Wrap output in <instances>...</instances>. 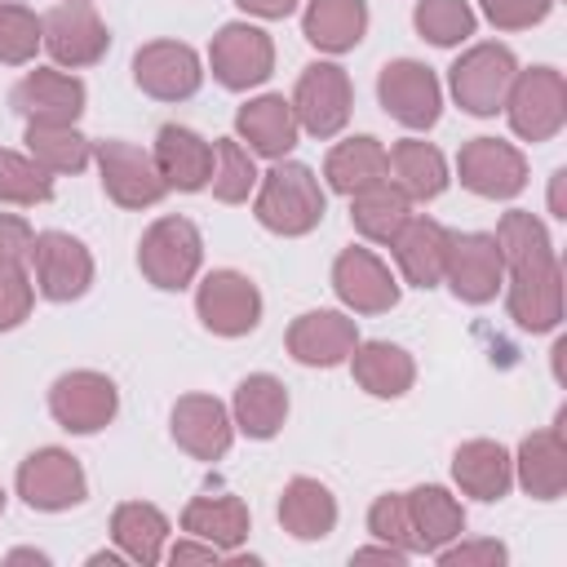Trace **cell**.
Segmentation results:
<instances>
[{
	"mask_svg": "<svg viewBox=\"0 0 567 567\" xmlns=\"http://www.w3.org/2000/svg\"><path fill=\"white\" fill-rule=\"evenodd\" d=\"M505 120L523 142H549L567 124V80L554 66L518 71L505 93Z\"/></svg>",
	"mask_w": 567,
	"mask_h": 567,
	"instance_id": "cell-4",
	"label": "cell"
},
{
	"mask_svg": "<svg viewBox=\"0 0 567 567\" xmlns=\"http://www.w3.org/2000/svg\"><path fill=\"white\" fill-rule=\"evenodd\" d=\"M563 182H567V168H558V173L549 177V213H554V217H567V204H563Z\"/></svg>",
	"mask_w": 567,
	"mask_h": 567,
	"instance_id": "cell-51",
	"label": "cell"
},
{
	"mask_svg": "<svg viewBox=\"0 0 567 567\" xmlns=\"http://www.w3.org/2000/svg\"><path fill=\"white\" fill-rule=\"evenodd\" d=\"M40 40L58 66H93L111 49V31L89 0H62L40 18Z\"/></svg>",
	"mask_w": 567,
	"mask_h": 567,
	"instance_id": "cell-8",
	"label": "cell"
},
{
	"mask_svg": "<svg viewBox=\"0 0 567 567\" xmlns=\"http://www.w3.org/2000/svg\"><path fill=\"white\" fill-rule=\"evenodd\" d=\"M35 230L18 213H0V275H31Z\"/></svg>",
	"mask_w": 567,
	"mask_h": 567,
	"instance_id": "cell-44",
	"label": "cell"
},
{
	"mask_svg": "<svg viewBox=\"0 0 567 567\" xmlns=\"http://www.w3.org/2000/svg\"><path fill=\"white\" fill-rule=\"evenodd\" d=\"M456 177L478 199H514L527 186V155L501 137H470L456 155Z\"/></svg>",
	"mask_w": 567,
	"mask_h": 567,
	"instance_id": "cell-17",
	"label": "cell"
},
{
	"mask_svg": "<svg viewBox=\"0 0 567 567\" xmlns=\"http://www.w3.org/2000/svg\"><path fill=\"white\" fill-rule=\"evenodd\" d=\"M168 430H173V443L195 456V461H221L235 443V421H230V408L213 394H182L168 412Z\"/></svg>",
	"mask_w": 567,
	"mask_h": 567,
	"instance_id": "cell-20",
	"label": "cell"
},
{
	"mask_svg": "<svg viewBox=\"0 0 567 567\" xmlns=\"http://www.w3.org/2000/svg\"><path fill=\"white\" fill-rule=\"evenodd\" d=\"M292 115L301 124V133L310 137H337L346 124H350V106H354V89H350V75L346 66L337 62H310L301 75H297V89H292Z\"/></svg>",
	"mask_w": 567,
	"mask_h": 567,
	"instance_id": "cell-5",
	"label": "cell"
},
{
	"mask_svg": "<svg viewBox=\"0 0 567 567\" xmlns=\"http://www.w3.org/2000/svg\"><path fill=\"white\" fill-rule=\"evenodd\" d=\"M230 421L248 439H275L284 430V421H288V385L279 377H270V372H248L235 385Z\"/></svg>",
	"mask_w": 567,
	"mask_h": 567,
	"instance_id": "cell-27",
	"label": "cell"
},
{
	"mask_svg": "<svg viewBox=\"0 0 567 567\" xmlns=\"http://www.w3.org/2000/svg\"><path fill=\"white\" fill-rule=\"evenodd\" d=\"M350 372H354L359 390H368L372 399H403L416 381L412 354L394 341H359L350 350Z\"/></svg>",
	"mask_w": 567,
	"mask_h": 567,
	"instance_id": "cell-30",
	"label": "cell"
},
{
	"mask_svg": "<svg viewBox=\"0 0 567 567\" xmlns=\"http://www.w3.org/2000/svg\"><path fill=\"white\" fill-rule=\"evenodd\" d=\"M368 532L377 540H385V545H399L403 554H416V545H412V518H408V496L403 492H385V496L372 501Z\"/></svg>",
	"mask_w": 567,
	"mask_h": 567,
	"instance_id": "cell-43",
	"label": "cell"
},
{
	"mask_svg": "<svg viewBox=\"0 0 567 567\" xmlns=\"http://www.w3.org/2000/svg\"><path fill=\"white\" fill-rule=\"evenodd\" d=\"M22 142H27V155L53 177L84 173L93 164V142L75 124H27Z\"/></svg>",
	"mask_w": 567,
	"mask_h": 567,
	"instance_id": "cell-36",
	"label": "cell"
},
{
	"mask_svg": "<svg viewBox=\"0 0 567 567\" xmlns=\"http://www.w3.org/2000/svg\"><path fill=\"white\" fill-rule=\"evenodd\" d=\"M478 9L496 31H527L549 18L554 0H478Z\"/></svg>",
	"mask_w": 567,
	"mask_h": 567,
	"instance_id": "cell-45",
	"label": "cell"
},
{
	"mask_svg": "<svg viewBox=\"0 0 567 567\" xmlns=\"http://www.w3.org/2000/svg\"><path fill=\"white\" fill-rule=\"evenodd\" d=\"M452 478L474 501H501L514 487V456L496 439H465L452 452Z\"/></svg>",
	"mask_w": 567,
	"mask_h": 567,
	"instance_id": "cell-26",
	"label": "cell"
},
{
	"mask_svg": "<svg viewBox=\"0 0 567 567\" xmlns=\"http://www.w3.org/2000/svg\"><path fill=\"white\" fill-rule=\"evenodd\" d=\"M496 248L505 257V270H518V266H532V261H545V257H558L554 252V239L545 230V221L527 208H509L501 221H496Z\"/></svg>",
	"mask_w": 567,
	"mask_h": 567,
	"instance_id": "cell-38",
	"label": "cell"
},
{
	"mask_svg": "<svg viewBox=\"0 0 567 567\" xmlns=\"http://www.w3.org/2000/svg\"><path fill=\"white\" fill-rule=\"evenodd\" d=\"M9 563H49V554H40V549H9Z\"/></svg>",
	"mask_w": 567,
	"mask_h": 567,
	"instance_id": "cell-52",
	"label": "cell"
},
{
	"mask_svg": "<svg viewBox=\"0 0 567 567\" xmlns=\"http://www.w3.org/2000/svg\"><path fill=\"white\" fill-rule=\"evenodd\" d=\"M252 195H257L252 199L257 221L270 235H284V239L310 235L323 221V213H328V195H323L315 168H306L297 159H275V168L257 177Z\"/></svg>",
	"mask_w": 567,
	"mask_h": 567,
	"instance_id": "cell-1",
	"label": "cell"
},
{
	"mask_svg": "<svg viewBox=\"0 0 567 567\" xmlns=\"http://www.w3.org/2000/svg\"><path fill=\"white\" fill-rule=\"evenodd\" d=\"M4 505H9V496H4V487H0V514H4Z\"/></svg>",
	"mask_w": 567,
	"mask_h": 567,
	"instance_id": "cell-54",
	"label": "cell"
},
{
	"mask_svg": "<svg viewBox=\"0 0 567 567\" xmlns=\"http://www.w3.org/2000/svg\"><path fill=\"white\" fill-rule=\"evenodd\" d=\"M31 284L44 301H80L93 284V252L66 230H40L31 248Z\"/></svg>",
	"mask_w": 567,
	"mask_h": 567,
	"instance_id": "cell-12",
	"label": "cell"
},
{
	"mask_svg": "<svg viewBox=\"0 0 567 567\" xmlns=\"http://www.w3.org/2000/svg\"><path fill=\"white\" fill-rule=\"evenodd\" d=\"M18 496L40 509V514H62V509H75L84 496H89V478H84V465L66 452V447H35L18 474Z\"/></svg>",
	"mask_w": 567,
	"mask_h": 567,
	"instance_id": "cell-9",
	"label": "cell"
},
{
	"mask_svg": "<svg viewBox=\"0 0 567 567\" xmlns=\"http://www.w3.org/2000/svg\"><path fill=\"white\" fill-rule=\"evenodd\" d=\"M115 412H120V390L106 372L75 368L49 385V416L66 434H97L115 421Z\"/></svg>",
	"mask_w": 567,
	"mask_h": 567,
	"instance_id": "cell-7",
	"label": "cell"
},
{
	"mask_svg": "<svg viewBox=\"0 0 567 567\" xmlns=\"http://www.w3.org/2000/svg\"><path fill=\"white\" fill-rule=\"evenodd\" d=\"M447 244H452V230L434 217H408L403 230L390 239V252H394V266L403 275V284L412 288H439L443 284V266H447Z\"/></svg>",
	"mask_w": 567,
	"mask_h": 567,
	"instance_id": "cell-23",
	"label": "cell"
},
{
	"mask_svg": "<svg viewBox=\"0 0 567 567\" xmlns=\"http://www.w3.org/2000/svg\"><path fill=\"white\" fill-rule=\"evenodd\" d=\"M93 164L102 173V190L111 204L120 208H155L168 186L151 159V151L124 142V137H106V142H93Z\"/></svg>",
	"mask_w": 567,
	"mask_h": 567,
	"instance_id": "cell-6",
	"label": "cell"
},
{
	"mask_svg": "<svg viewBox=\"0 0 567 567\" xmlns=\"http://www.w3.org/2000/svg\"><path fill=\"white\" fill-rule=\"evenodd\" d=\"M89 563H93V567H102V563L115 567V563H124V554H120V545H115V549H97V554H89Z\"/></svg>",
	"mask_w": 567,
	"mask_h": 567,
	"instance_id": "cell-53",
	"label": "cell"
},
{
	"mask_svg": "<svg viewBox=\"0 0 567 567\" xmlns=\"http://www.w3.org/2000/svg\"><path fill=\"white\" fill-rule=\"evenodd\" d=\"M204 266V235L190 217H159L137 239V270L159 292H182Z\"/></svg>",
	"mask_w": 567,
	"mask_h": 567,
	"instance_id": "cell-2",
	"label": "cell"
},
{
	"mask_svg": "<svg viewBox=\"0 0 567 567\" xmlns=\"http://www.w3.org/2000/svg\"><path fill=\"white\" fill-rule=\"evenodd\" d=\"M133 84L155 102H186L204 84V62L182 40H151L133 53Z\"/></svg>",
	"mask_w": 567,
	"mask_h": 567,
	"instance_id": "cell-16",
	"label": "cell"
},
{
	"mask_svg": "<svg viewBox=\"0 0 567 567\" xmlns=\"http://www.w3.org/2000/svg\"><path fill=\"white\" fill-rule=\"evenodd\" d=\"M505 310L523 332H554L563 319V261L545 257L505 270Z\"/></svg>",
	"mask_w": 567,
	"mask_h": 567,
	"instance_id": "cell-15",
	"label": "cell"
},
{
	"mask_svg": "<svg viewBox=\"0 0 567 567\" xmlns=\"http://www.w3.org/2000/svg\"><path fill=\"white\" fill-rule=\"evenodd\" d=\"M53 199V173H44L31 155L4 151L0 146V204H18V208H35Z\"/></svg>",
	"mask_w": 567,
	"mask_h": 567,
	"instance_id": "cell-41",
	"label": "cell"
},
{
	"mask_svg": "<svg viewBox=\"0 0 567 567\" xmlns=\"http://www.w3.org/2000/svg\"><path fill=\"white\" fill-rule=\"evenodd\" d=\"M151 159H155L164 186H168V190H182V195L204 190L208 177H213V142L199 137V133L186 128V124H164V128L155 133Z\"/></svg>",
	"mask_w": 567,
	"mask_h": 567,
	"instance_id": "cell-22",
	"label": "cell"
},
{
	"mask_svg": "<svg viewBox=\"0 0 567 567\" xmlns=\"http://www.w3.org/2000/svg\"><path fill=\"white\" fill-rule=\"evenodd\" d=\"M257 164H252V151L239 142V137H217L213 142V195L221 204H244L252 190H257Z\"/></svg>",
	"mask_w": 567,
	"mask_h": 567,
	"instance_id": "cell-39",
	"label": "cell"
},
{
	"mask_svg": "<svg viewBox=\"0 0 567 567\" xmlns=\"http://www.w3.org/2000/svg\"><path fill=\"white\" fill-rule=\"evenodd\" d=\"M195 315L213 337H248L261 323V292L244 270H208L195 288Z\"/></svg>",
	"mask_w": 567,
	"mask_h": 567,
	"instance_id": "cell-13",
	"label": "cell"
},
{
	"mask_svg": "<svg viewBox=\"0 0 567 567\" xmlns=\"http://www.w3.org/2000/svg\"><path fill=\"white\" fill-rule=\"evenodd\" d=\"M390 177V159H385V146L372 137V133H359V137H346V142H337L332 151H328V159H323V182H328V190H337V195H354V190H368V186H377V182H385Z\"/></svg>",
	"mask_w": 567,
	"mask_h": 567,
	"instance_id": "cell-32",
	"label": "cell"
},
{
	"mask_svg": "<svg viewBox=\"0 0 567 567\" xmlns=\"http://www.w3.org/2000/svg\"><path fill=\"white\" fill-rule=\"evenodd\" d=\"M244 13H252V18H266V22H275V18H288L292 9H297V0H235Z\"/></svg>",
	"mask_w": 567,
	"mask_h": 567,
	"instance_id": "cell-49",
	"label": "cell"
},
{
	"mask_svg": "<svg viewBox=\"0 0 567 567\" xmlns=\"http://www.w3.org/2000/svg\"><path fill=\"white\" fill-rule=\"evenodd\" d=\"M35 306L31 275H0V332H13Z\"/></svg>",
	"mask_w": 567,
	"mask_h": 567,
	"instance_id": "cell-47",
	"label": "cell"
},
{
	"mask_svg": "<svg viewBox=\"0 0 567 567\" xmlns=\"http://www.w3.org/2000/svg\"><path fill=\"white\" fill-rule=\"evenodd\" d=\"M213 80L230 93H248L275 71V40L252 22H226L208 44Z\"/></svg>",
	"mask_w": 567,
	"mask_h": 567,
	"instance_id": "cell-10",
	"label": "cell"
},
{
	"mask_svg": "<svg viewBox=\"0 0 567 567\" xmlns=\"http://www.w3.org/2000/svg\"><path fill=\"white\" fill-rule=\"evenodd\" d=\"M390 159V182L412 199V204H425V199H439L447 190V159L434 142H421V137H403L385 151Z\"/></svg>",
	"mask_w": 567,
	"mask_h": 567,
	"instance_id": "cell-29",
	"label": "cell"
},
{
	"mask_svg": "<svg viewBox=\"0 0 567 567\" xmlns=\"http://www.w3.org/2000/svg\"><path fill=\"white\" fill-rule=\"evenodd\" d=\"M84 102H89L84 80L66 75L62 66H35L9 89V106L27 124H75Z\"/></svg>",
	"mask_w": 567,
	"mask_h": 567,
	"instance_id": "cell-19",
	"label": "cell"
},
{
	"mask_svg": "<svg viewBox=\"0 0 567 567\" xmlns=\"http://www.w3.org/2000/svg\"><path fill=\"white\" fill-rule=\"evenodd\" d=\"M377 97L390 120L403 128H434L443 115V84L439 75L416 58H394L377 75Z\"/></svg>",
	"mask_w": 567,
	"mask_h": 567,
	"instance_id": "cell-11",
	"label": "cell"
},
{
	"mask_svg": "<svg viewBox=\"0 0 567 567\" xmlns=\"http://www.w3.org/2000/svg\"><path fill=\"white\" fill-rule=\"evenodd\" d=\"M443 284H447L452 297H461L465 306H487V301L505 288V257H501V248H496V235H487V230L452 235V244H447V266H443Z\"/></svg>",
	"mask_w": 567,
	"mask_h": 567,
	"instance_id": "cell-14",
	"label": "cell"
},
{
	"mask_svg": "<svg viewBox=\"0 0 567 567\" xmlns=\"http://www.w3.org/2000/svg\"><path fill=\"white\" fill-rule=\"evenodd\" d=\"M443 567H505L509 563V549L501 545V540H492V536H483V540H452V545H443L439 554H434Z\"/></svg>",
	"mask_w": 567,
	"mask_h": 567,
	"instance_id": "cell-46",
	"label": "cell"
},
{
	"mask_svg": "<svg viewBox=\"0 0 567 567\" xmlns=\"http://www.w3.org/2000/svg\"><path fill=\"white\" fill-rule=\"evenodd\" d=\"M518 75V58L509 53V44H496V40H483V44H470L452 71H447V89L456 97V106L465 115H496L505 106V93Z\"/></svg>",
	"mask_w": 567,
	"mask_h": 567,
	"instance_id": "cell-3",
	"label": "cell"
},
{
	"mask_svg": "<svg viewBox=\"0 0 567 567\" xmlns=\"http://www.w3.org/2000/svg\"><path fill=\"white\" fill-rule=\"evenodd\" d=\"M412 27L421 40L439 44V49H452V44H465L478 27L470 0H416L412 9Z\"/></svg>",
	"mask_w": 567,
	"mask_h": 567,
	"instance_id": "cell-40",
	"label": "cell"
},
{
	"mask_svg": "<svg viewBox=\"0 0 567 567\" xmlns=\"http://www.w3.org/2000/svg\"><path fill=\"white\" fill-rule=\"evenodd\" d=\"M514 483L532 501H558L567 492V443L558 425L532 430L514 452Z\"/></svg>",
	"mask_w": 567,
	"mask_h": 567,
	"instance_id": "cell-25",
	"label": "cell"
},
{
	"mask_svg": "<svg viewBox=\"0 0 567 567\" xmlns=\"http://www.w3.org/2000/svg\"><path fill=\"white\" fill-rule=\"evenodd\" d=\"M288 354L306 368H337L359 346V328L341 310H306L288 323Z\"/></svg>",
	"mask_w": 567,
	"mask_h": 567,
	"instance_id": "cell-21",
	"label": "cell"
},
{
	"mask_svg": "<svg viewBox=\"0 0 567 567\" xmlns=\"http://www.w3.org/2000/svg\"><path fill=\"white\" fill-rule=\"evenodd\" d=\"M301 35L319 53H350L368 35V0H306Z\"/></svg>",
	"mask_w": 567,
	"mask_h": 567,
	"instance_id": "cell-33",
	"label": "cell"
},
{
	"mask_svg": "<svg viewBox=\"0 0 567 567\" xmlns=\"http://www.w3.org/2000/svg\"><path fill=\"white\" fill-rule=\"evenodd\" d=\"M408 496V518H412V545L416 554H439L443 545H452L465 532V509L461 501L439 487V483H421Z\"/></svg>",
	"mask_w": 567,
	"mask_h": 567,
	"instance_id": "cell-28",
	"label": "cell"
},
{
	"mask_svg": "<svg viewBox=\"0 0 567 567\" xmlns=\"http://www.w3.org/2000/svg\"><path fill=\"white\" fill-rule=\"evenodd\" d=\"M111 540L120 545V554L128 563L155 567L164 558V540H168V518L159 505L151 501H124L111 514Z\"/></svg>",
	"mask_w": 567,
	"mask_h": 567,
	"instance_id": "cell-35",
	"label": "cell"
},
{
	"mask_svg": "<svg viewBox=\"0 0 567 567\" xmlns=\"http://www.w3.org/2000/svg\"><path fill=\"white\" fill-rule=\"evenodd\" d=\"M412 217V199L385 177V182H377V186H368V190H354L350 195V221H354V230L363 235V239H372V244H390L399 230H403V221Z\"/></svg>",
	"mask_w": 567,
	"mask_h": 567,
	"instance_id": "cell-37",
	"label": "cell"
},
{
	"mask_svg": "<svg viewBox=\"0 0 567 567\" xmlns=\"http://www.w3.org/2000/svg\"><path fill=\"white\" fill-rule=\"evenodd\" d=\"M332 292L341 297L346 310L354 315H385L399 306V279L372 248H341L332 261Z\"/></svg>",
	"mask_w": 567,
	"mask_h": 567,
	"instance_id": "cell-18",
	"label": "cell"
},
{
	"mask_svg": "<svg viewBox=\"0 0 567 567\" xmlns=\"http://www.w3.org/2000/svg\"><path fill=\"white\" fill-rule=\"evenodd\" d=\"M182 532L217 545L221 554H230V549H239L248 540L252 518H248V505L239 496H230V492H221V496H195L182 509Z\"/></svg>",
	"mask_w": 567,
	"mask_h": 567,
	"instance_id": "cell-34",
	"label": "cell"
},
{
	"mask_svg": "<svg viewBox=\"0 0 567 567\" xmlns=\"http://www.w3.org/2000/svg\"><path fill=\"white\" fill-rule=\"evenodd\" d=\"M279 527L292 540H323L337 527V496L319 483V478H288L284 496H279Z\"/></svg>",
	"mask_w": 567,
	"mask_h": 567,
	"instance_id": "cell-31",
	"label": "cell"
},
{
	"mask_svg": "<svg viewBox=\"0 0 567 567\" xmlns=\"http://www.w3.org/2000/svg\"><path fill=\"white\" fill-rule=\"evenodd\" d=\"M412 554H403L399 545H363V549H354V563H408Z\"/></svg>",
	"mask_w": 567,
	"mask_h": 567,
	"instance_id": "cell-50",
	"label": "cell"
},
{
	"mask_svg": "<svg viewBox=\"0 0 567 567\" xmlns=\"http://www.w3.org/2000/svg\"><path fill=\"white\" fill-rule=\"evenodd\" d=\"M164 558L168 563H221V549L199 540V536H182L173 549H164Z\"/></svg>",
	"mask_w": 567,
	"mask_h": 567,
	"instance_id": "cell-48",
	"label": "cell"
},
{
	"mask_svg": "<svg viewBox=\"0 0 567 567\" xmlns=\"http://www.w3.org/2000/svg\"><path fill=\"white\" fill-rule=\"evenodd\" d=\"M235 133H239V142H248L252 155L288 159V151L301 137V124H297L292 102L284 93H261L235 111Z\"/></svg>",
	"mask_w": 567,
	"mask_h": 567,
	"instance_id": "cell-24",
	"label": "cell"
},
{
	"mask_svg": "<svg viewBox=\"0 0 567 567\" xmlns=\"http://www.w3.org/2000/svg\"><path fill=\"white\" fill-rule=\"evenodd\" d=\"M40 44V18L27 4L0 0V66H27Z\"/></svg>",
	"mask_w": 567,
	"mask_h": 567,
	"instance_id": "cell-42",
	"label": "cell"
}]
</instances>
